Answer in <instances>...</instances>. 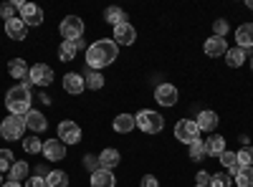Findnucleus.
<instances>
[{"label": "nucleus", "mask_w": 253, "mask_h": 187, "mask_svg": "<svg viewBox=\"0 0 253 187\" xmlns=\"http://www.w3.org/2000/svg\"><path fill=\"white\" fill-rule=\"evenodd\" d=\"M117 56H119V46L114 43L112 38L94 40V43L86 48V66L91 71H101V69H107L109 64H114Z\"/></svg>", "instance_id": "nucleus-1"}, {"label": "nucleus", "mask_w": 253, "mask_h": 187, "mask_svg": "<svg viewBox=\"0 0 253 187\" xmlns=\"http://www.w3.org/2000/svg\"><path fill=\"white\" fill-rule=\"evenodd\" d=\"M31 104H33V94H31L28 84H15V86L8 89L5 107L13 116H26L31 112Z\"/></svg>", "instance_id": "nucleus-2"}, {"label": "nucleus", "mask_w": 253, "mask_h": 187, "mask_svg": "<svg viewBox=\"0 0 253 187\" xmlns=\"http://www.w3.org/2000/svg\"><path fill=\"white\" fill-rule=\"evenodd\" d=\"M134 121H137V129H142L144 134H160L162 127H165L162 114H157V112H152V109H142V112L134 116Z\"/></svg>", "instance_id": "nucleus-3"}, {"label": "nucleus", "mask_w": 253, "mask_h": 187, "mask_svg": "<svg viewBox=\"0 0 253 187\" xmlns=\"http://www.w3.org/2000/svg\"><path fill=\"white\" fill-rule=\"evenodd\" d=\"M23 132H26V116H5L3 124H0V137L5 142H18L23 139Z\"/></svg>", "instance_id": "nucleus-4"}, {"label": "nucleus", "mask_w": 253, "mask_h": 187, "mask_svg": "<svg viewBox=\"0 0 253 187\" xmlns=\"http://www.w3.org/2000/svg\"><path fill=\"white\" fill-rule=\"evenodd\" d=\"M175 139L182 144H193L200 139V127L195 124V119H180L175 124Z\"/></svg>", "instance_id": "nucleus-5"}, {"label": "nucleus", "mask_w": 253, "mask_h": 187, "mask_svg": "<svg viewBox=\"0 0 253 187\" xmlns=\"http://www.w3.org/2000/svg\"><path fill=\"white\" fill-rule=\"evenodd\" d=\"M58 31H61V38L63 40H79L81 36H84V20L79 18V15H66L61 20V26H58Z\"/></svg>", "instance_id": "nucleus-6"}, {"label": "nucleus", "mask_w": 253, "mask_h": 187, "mask_svg": "<svg viewBox=\"0 0 253 187\" xmlns=\"http://www.w3.org/2000/svg\"><path fill=\"white\" fill-rule=\"evenodd\" d=\"M20 10V20L31 28V26H41L43 23V10H41L36 3H15Z\"/></svg>", "instance_id": "nucleus-7"}, {"label": "nucleus", "mask_w": 253, "mask_h": 187, "mask_svg": "<svg viewBox=\"0 0 253 187\" xmlns=\"http://www.w3.org/2000/svg\"><path fill=\"white\" fill-rule=\"evenodd\" d=\"M112 40L117 46H132L134 40H137V31H134V26L126 20V23H119V26H114V36H112Z\"/></svg>", "instance_id": "nucleus-8"}, {"label": "nucleus", "mask_w": 253, "mask_h": 187, "mask_svg": "<svg viewBox=\"0 0 253 187\" xmlns=\"http://www.w3.org/2000/svg\"><path fill=\"white\" fill-rule=\"evenodd\" d=\"M28 81H31V84H36V86H51V81H53V69L46 66V64H36V66H31Z\"/></svg>", "instance_id": "nucleus-9"}, {"label": "nucleus", "mask_w": 253, "mask_h": 187, "mask_svg": "<svg viewBox=\"0 0 253 187\" xmlns=\"http://www.w3.org/2000/svg\"><path fill=\"white\" fill-rule=\"evenodd\" d=\"M58 139L63 144H79L81 142V129H79V124L76 121H61L58 124Z\"/></svg>", "instance_id": "nucleus-10"}, {"label": "nucleus", "mask_w": 253, "mask_h": 187, "mask_svg": "<svg viewBox=\"0 0 253 187\" xmlns=\"http://www.w3.org/2000/svg\"><path fill=\"white\" fill-rule=\"evenodd\" d=\"M177 86H172V84H160L157 89H155V101L160 104V107H175L177 104Z\"/></svg>", "instance_id": "nucleus-11"}, {"label": "nucleus", "mask_w": 253, "mask_h": 187, "mask_svg": "<svg viewBox=\"0 0 253 187\" xmlns=\"http://www.w3.org/2000/svg\"><path fill=\"white\" fill-rule=\"evenodd\" d=\"M41 154H43L48 162H61L63 157H66V144H63L61 139H46Z\"/></svg>", "instance_id": "nucleus-12"}, {"label": "nucleus", "mask_w": 253, "mask_h": 187, "mask_svg": "<svg viewBox=\"0 0 253 187\" xmlns=\"http://www.w3.org/2000/svg\"><path fill=\"white\" fill-rule=\"evenodd\" d=\"M5 36H8L10 40H26L28 26H26L20 18H10V20H5Z\"/></svg>", "instance_id": "nucleus-13"}, {"label": "nucleus", "mask_w": 253, "mask_h": 187, "mask_svg": "<svg viewBox=\"0 0 253 187\" xmlns=\"http://www.w3.org/2000/svg\"><path fill=\"white\" fill-rule=\"evenodd\" d=\"M203 51H205L210 58L225 56V51H228V40H225V38H218V36H210L205 43H203Z\"/></svg>", "instance_id": "nucleus-14"}, {"label": "nucleus", "mask_w": 253, "mask_h": 187, "mask_svg": "<svg viewBox=\"0 0 253 187\" xmlns=\"http://www.w3.org/2000/svg\"><path fill=\"white\" fill-rule=\"evenodd\" d=\"M84 89H86V84H84V76L81 74H66L63 76V91L66 94H74V96H79Z\"/></svg>", "instance_id": "nucleus-15"}, {"label": "nucleus", "mask_w": 253, "mask_h": 187, "mask_svg": "<svg viewBox=\"0 0 253 187\" xmlns=\"http://www.w3.org/2000/svg\"><path fill=\"white\" fill-rule=\"evenodd\" d=\"M8 74H10L13 78H18V81H23V84H31V81H28L31 69H28V64H26L23 58H13L10 64H8Z\"/></svg>", "instance_id": "nucleus-16"}, {"label": "nucleus", "mask_w": 253, "mask_h": 187, "mask_svg": "<svg viewBox=\"0 0 253 187\" xmlns=\"http://www.w3.org/2000/svg\"><path fill=\"white\" fill-rule=\"evenodd\" d=\"M195 124L200 127V132H213L215 127H218V114L215 112H210V109H203L200 114H198V119H195Z\"/></svg>", "instance_id": "nucleus-17"}, {"label": "nucleus", "mask_w": 253, "mask_h": 187, "mask_svg": "<svg viewBox=\"0 0 253 187\" xmlns=\"http://www.w3.org/2000/svg\"><path fill=\"white\" fill-rule=\"evenodd\" d=\"M122 162V154L117 152V150H112V147H107L101 154H99V167L101 170H109V172H114V167Z\"/></svg>", "instance_id": "nucleus-18"}, {"label": "nucleus", "mask_w": 253, "mask_h": 187, "mask_svg": "<svg viewBox=\"0 0 253 187\" xmlns=\"http://www.w3.org/2000/svg\"><path fill=\"white\" fill-rule=\"evenodd\" d=\"M112 127H114V132H119V134H129V132L137 127V121H134L132 114H117L114 121H112Z\"/></svg>", "instance_id": "nucleus-19"}, {"label": "nucleus", "mask_w": 253, "mask_h": 187, "mask_svg": "<svg viewBox=\"0 0 253 187\" xmlns=\"http://www.w3.org/2000/svg\"><path fill=\"white\" fill-rule=\"evenodd\" d=\"M236 40H238V48H251L253 46V23H243L236 28Z\"/></svg>", "instance_id": "nucleus-20"}, {"label": "nucleus", "mask_w": 253, "mask_h": 187, "mask_svg": "<svg viewBox=\"0 0 253 187\" xmlns=\"http://www.w3.org/2000/svg\"><path fill=\"white\" fill-rule=\"evenodd\" d=\"M91 187H117V177L109 170H96L91 175Z\"/></svg>", "instance_id": "nucleus-21"}, {"label": "nucleus", "mask_w": 253, "mask_h": 187, "mask_svg": "<svg viewBox=\"0 0 253 187\" xmlns=\"http://www.w3.org/2000/svg\"><path fill=\"white\" fill-rule=\"evenodd\" d=\"M205 152L208 157H220L225 152V139L220 134H213V137H208L205 139Z\"/></svg>", "instance_id": "nucleus-22"}, {"label": "nucleus", "mask_w": 253, "mask_h": 187, "mask_svg": "<svg viewBox=\"0 0 253 187\" xmlns=\"http://www.w3.org/2000/svg\"><path fill=\"white\" fill-rule=\"evenodd\" d=\"M218 159H220V164H223V167L228 170V175H230V177H236V175H238L241 164H238V154H236V152L225 150V152H223V154H220Z\"/></svg>", "instance_id": "nucleus-23"}, {"label": "nucleus", "mask_w": 253, "mask_h": 187, "mask_svg": "<svg viewBox=\"0 0 253 187\" xmlns=\"http://www.w3.org/2000/svg\"><path fill=\"white\" fill-rule=\"evenodd\" d=\"M26 127L28 129H33V132H43L46 127H48V121H46V116L43 114H41V112H28L26 114Z\"/></svg>", "instance_id": "nucleus-24"}, {"label": "nucleus", "mask_w": 253, "mask_h": 187, "mask_svg": "<svg viewBox=\"0 0 253 187\" xmlns=\"http://www.w3.org/2000/svg\"><path fill=\"white\" fill-rule=\"evenodd\" d=\"M225 64L230 66V69H241L243 64H246V51L243 48H228L225 51Z\"/></svg>", "instance_id": "nucleus-25"}, {"label": "nucleus", "mask_w": 253, "mask_h": 187, "mask_svg": "<svg viewBox=\"0 0 253 187\" xmlns=\"http://www.w3.org/2000/svg\"><path fill=\"white\" fill-rule=\"evenodd\" d=\"M104 20H107L109 26H119V23H126V13H124L122 8L112 5V8L104 10Z\"/></svg>", "instance_id": "nucleus-26"}, {"label": "nucleus", "mask_w": 253, "mask_h": 187, "mask_svg": "<svg viewBox=\"0 0 253 187\" xmlns=\"http://www.w3.org/2000/svg\"><path fill=\"white\" fill-rule=\"evenodd\" d=\"M31 177V170H28V162L23 159V162H15L13 167H10V180L13 182H23V180H28Z\"/></svg>", "instance_id": "nucleus-27"}, {"label": "nucleus", "mask_w": 253, "mask_h": 187, "mask_svg": "<svg viewBox=\"0 0 253 187\" xmlns=\"http://www.w3.org/2000/svg\"><path fill=\"white\" fill-rule=\"evenodd\" d=\"M46 185L48 187H69V175L63 170H51L46 177Z\"/></svg>", "instance_id": "nucleus-28"}, {"label": "nucleus", "mask_w": 253, "mask_h": 187, "mask_svg": "<svg viewBox=\"0 0 253 187\" xmlns=\"http://www.w3.org/2000/svg\"><path fill=\"white\" fill-rule=\"evenodd\" d=\"M76 43H71V40H63V43L58 46V58L63 61V64H69V61H74L76 58Z\"/></svg>", "instance_id": "nucleus-29"}, {"label": "nucleus", "mask_w": 253, "mask_h": 187, "mask_svg": "<svg viewBox=\"0 0 253 187\" xmlns=\"http://www.w3.org/2000/svg\"><path fill=\"white\" fill-rule=\"evenodd\" d=\"M84 84H86V89H91V91H99V89L104 86V76H101V71H89L86 76H84Z\"/></svg>", "instance_id": "nucleus-30"}, {"label": "nucleus", "mask_w": 253, "mask_h": 187, "mask_svg": "<svg viewBox=\"0 0 253 187\" xmlns=\"http://www.w3.org/2000/svg\"><path fill=\"white\" fill-rule=\"evenodd\" d=\"M187 147H190V159H193V162H203V159L208 157L205 142H203V139H198V142H193V144H187Z\"/></svg>", "instance_id": "nucleus-31"}, {"label": "nucleus", "mask_w": 253, "mask_h": 187, "mask_svg": "<svg viewBox=\"0 0 253 187\" xmlns=\"http://www.w3.org/2000/svg\"><path fill=\"white\" fill-rule=\"evenodd\" d=\"M233 182L238 187H253V167H241Z\"/></svg>", "instance_id": "nucleus-32"}, {"label": "nucleus", "mask_w": 253, "mask_h": 187, "mask_svg": "<svg viewBox=\"0 0 253 187\" xmlns=\"http://www.w3.org/2000/svg\"><path fill=\"white\" fill-rule=\"evenodd\" d=\"M23 150H26V154H41L43 152V142H41L38 137H26Z\"/></svg>", "instance_id": "nucleus-33"}, {"label": "nucleus", "mask_w": 253, "mask_h": 187, "mask_svg": "<svg viewBox=\"0 0 253 187\" xmlns=\"http://www.w3.org/2000/svg\"><path fill=\"white\" fill-rule=\"evenodd\" d=\"M236 154H238V164H241V167H253V147H251V144H246V147L241 152H236Z\"/></svg>", "instance_id": "nucleus-34"}, {"label": "nucleus", "mask_w": 253, "mask_h": 187, "mask_svg": "<svg viewBox=\"0 0 253 187\" xmlns=\"http://www.w3.org/2000/svg\"><path fill=\"white\" fill-rule=\"evenodd\" d=\"M15 164V157L10 150H0V172H10V167Z\"/></svg>", "instance_id": "nucleus-35"}, {"label": "nucleus", "mask_w": 253, "mask_h": 187, "mask_svg": "<svg viewBox=\"0 0 253 187\" xmlns=\"http://www.w3.org/2000/svg\"><path fill=\"white\" fill-rule=\"evenodd\" d=\"M230 185H233V177L228 172H218L210 177V187H230Z\"/></svg>", "instance_id": "nucleus-36"}, {"label": "nucleus", "mask_w": 253, "mask_h": 187, "mask_svg": "<svg viewBox=\"0 0 253 187\" xmlns=\"http://www.w3.org/2000/svg\"><path fill=\"white\" fill-rule=\"evenodd\" d=\"M228 20H223V18H218L215 23H213V36H218V38H225V33H228Z\"/></svg>", "instance_id": "nucleus-37"}, {"label": "nucleus", "mask_w": 253, "mask_h": 187, "mask_svg": "<svg viewBox=\"0 0 253 187\" xmlns=\"http://www.w3.org/2000/svg\"><path fill=\"white\" fill-rule=\"evenodd\" d=\"M15 10H18V5H15V3H5V5H0V18H3V20H10V18H15Z\"/></svg>", "instance_id": "nucleus-38"}, {"label": "nucleus", "mask_w": 253, "mask_h": 187, "mask_svg": "<svg viewBox=\"0 0 253 187\" xmlns=\"http://www.w3.org/2000/svg\"><path fill=\"white\" fill-rule=\"evenodd\" d=\"M84 167H86L91 175H94L96 170H101V167H99V157H94V154H86V157H84Z\"/></svg>", "instance_id": "nucleus-39"}, {"label": "nucleus", "mask_w": 253, "mask_h": 187, "mask_svg": "<svg viewBox=\"0 0 253 187\" xmlns=\"http://www.w3.org/2000/svg\"><path fill=\"white\" fill-rule=\"evenodd\" d=\"M26 187H48V185H46V177L33 175V177H28V180H26Z\"/></svg>", "instance_id": "nucleus-40"}, {"label": "nucleus", "mask_w": 253, "mask_h": 187, "mask_svg": "<svg viewBox=\"0 0 253 187\" xmlns=\"http://www.w3.org/2000/svg\"><path fill=\"white\" fill-rule=\"evenodd\" d=\"M210 177H213V175H208L205 170H200V172L195 175V182H198V185H203V187H210Z\"/></svg>", "instance_id": "nucleus-41"}, {"label": "nucleus", "mask_w": 253, "mask_h": 187, "mask_svg": "<svg viewBox=\"0 0 253 187\" xmlns=\"http://www.w3.org/2000/svg\"><path fill=\"white\" fill-rule=\"evenodd\" d=\"M142 187H160V182H157L155 175H144L142 177Z\"/></svg>", "instance_id": "nucleus-42"}, {"label": "nucleus", "mask_w": 253, "mask_h": 187, "mask_svg": "<svg viewBox=\"0 0 253 187\" xmlns=\"http://www.w3.org/2000/svg\"><path fill=\"white\" fill-rule=\"evenodd\" d=\"M76 43V51H81V48H86V43H84V38H79V40H74Z\"/></svg>", "instance_id": "nucleus-43"}, {"label": "nucleus", "mask_w": 253, "mask_h": 187, "mask_svg": "<svg viewBox=\"0 0 253 187\" xmlns=\"http://www.w3.org/2000/svg\"><path fill=\"white\" fill-rule=\"evenodd\" d=\"M3 187H23V185H20V182H13V180H10V182H5Z\"/></svg>", "instance_id": "nucleus-44"}, {"label": "nucleus", "mask_w": 253, "mask_h": 187, "mask_svg": "<svg viewBox=\"0 0 253 187\" xmlns=\"http://www.w3.org/2000/svg\"><path fill=\"white\" fill-rule=\"evenodd\" d=\"M246 5H248V8L253 10V0H246Z\"/></svg>", "instance_id": "nucleus-45"}, {"label": "nucleus", "mask_w": 253, "mask_h": 187, "mask_svg": "<svg viewBox=\"0 0 253 187\" xmlns=\"http://www.w3.org/2000/svg\"><path fill=\"white\" fill-rule=\"evenodd\" d=\"M0 187H3V172H0Z\"/></svg>", "instance_id": "nucleus-46"}, {"label": "nucleus", "mask_w": 253, "mask_h": 187, "mask_svg": "<svg viewBox=\"0 0 253 187\" xmlns=\"http://www.w3.org/2000/svg\"><path fill=\"white\" fill-rule=\"evenodd\" d=\"M251 69H253V58H251Z\"/></svg>", "instance_id": "nucleus-47"}, {"label": "nucleus", "mask_w": 253, "mask_h": 187, "mask_svg": "<svg viewBox=\"0 0 253 187\" xmlns=\"http://www.w3.org/2000/svg\"><path fill=\"white\" fill-rule=\"evenodd\" d=\"M195 187H203V185H195Z\"/></svg>", "instance_id": "nucleus-48"}]
</instances>
